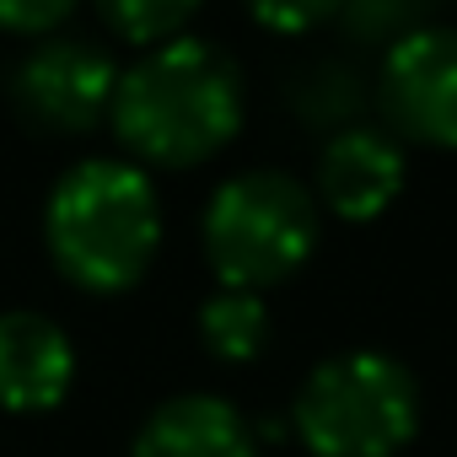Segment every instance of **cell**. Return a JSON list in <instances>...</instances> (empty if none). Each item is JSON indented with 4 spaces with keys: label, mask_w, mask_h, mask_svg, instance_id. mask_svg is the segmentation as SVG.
I'll use <instances>...</instances> for the list:
<instances>
[{
    "label": "cell",
    "mask_w": 457,
    "mask_h": 457,
    "mask_svg": "<svg viewBox=\"0 0 457 457\" xmlns=\"http://www.w3.org/2000/svg\"><path fill=\"white\" fill-rule=\"evenodd\" d=\"M108 119L145 167H199L243 129V71L204 38L156 44L119 76Z\"/></svg>",
    "instance_id": "6da1fadb"
},
{
    "label": "cell",
    "mask_w": 457,
    "mask_h": 457,
    "mask_svg": "<svg viewBox=\"0 0 457 457\" xmlns=\"http://www.w3.org/2000/svg\"><path fill=\"white\" fill-rule=\"evenodd\" d=\"M44 243L54 270L92 296L140 286L162 248V204L145 167L92 156L60 172L44 204Z\"/></svg>",
    "instance_id": "7a4b0ae2"
},
{
    "label": "cell",
    "mask_w": 457,
    "mask_h": 457,
    "mask_svg": "<svg viewBox=\"0 0 457 457\" xmlns=\"http://www.w3.org/2000/svg\"><path fill=\"white\" fill-rule=\"evenodd\" d=\"M323 204L307 183L275 167L226 178L199 220V243L226 291H270L291 280L318 248Z\"/></svg>",
    "instance_id": "3957f363"
},
{
    "label": "cell",
    "mask_w": 457,
    "mask_h": 457,
    "mask_svg": "<svg viewBox=\"0 0 457 457\" xmlns=\"http://www.w3.org/2000/svg\"><path fill=\"white\" fill-rule=\"evenodd\" d=\"M291 436L312 457H398L420 436V382L387 350H345L307 371Z\"/></svg>",
    "instance_id": "277c9868"
},
{
    "label": "cell",
    "mask_w": 457,
    "mask_h": 457,
    "mask_svg": "<svg viewBox=\"0 0 457 457\" xmlns=\"http://www.w3.org/2000/svg\"><path fill=\"white\" fill-rule=\"evenodd\" d=\"M119 65L87 38H44L12 71V103L33 129L49 135H87L113 113Z\"/></svg>",
    "instance_id": "5b68a950"
},
{
    "label": "cell",
    "mask_w": 457,
    "mask_h": 457,
    "mask_svg": "<svg viewBox=\"0 0 457 457\" xmlns=\"http://www.w3.org/2000/svg\"><path fill=\"white\" fill-rule=\"evenodd\" d=\"M377 97L403 140L457 151V28H420L398 38L382 60Z\"/></svg>",
    "instance_id": "8992f818"
},
{
    "label": "cell",
    "mask_w": 457,
    "mask_h": 457,
    "mask_svg": "<svg viewBox=\"0 0 457 457\" xmlns=\"http://www.w3.org/2000/svg\"><path fill=\"white\" fill-rule=\"evenodd\" d=\"M76 382V345L44 312H0V409L44 414Z\"/></svg>",
    "instance_id": "52a82bcc"
},
{
    "label": "cell",
    "mask_w": 457,
    "mask_h": 457,
    "mask_svg": "<svg viewBox=\"0 0 457 457\" xmlns=\"http://www.w3.org/2000/svg\"><path fill=\"white\" fill-rule=\"evenodd\" d=\"M403 188V151L382 129H339L318 156V204L339 220H377Z\"/></svg>",
    "instance_id": "ba28073f"
},
{
    "label": "cell",
    "mask_w": 457,
    "mask_h": 457,
    "mask_svg": "<svg viewBox=\"0 0 457 457\" xmlns=\"http://www.w3.org/2000/svg\"><path fill=\"white\" fill-rule=\"evenodd\" d=\"M129 457H259V436L237 403L215 393H178L140 420Z\"/></svg>",
    "instance_id": "9c48e42d"
},
{
    "label": "cell",
    "mask_w": 457,
    "mask_h": 457,
    "mask_svg": "<svg viewBox=\"0 0 457 457\" xmlns=\"http://www.w3.org/2000/svg\"><path fill=\"white\" fill-rule=\"evenodd\" d=\"M270 334H275V323H270V307H264L259 291H226V286H220V291L199 307V339H204V350H210L215 361H226V366L259 361L264 345H270Z\"/></svg>",
    "instance_id": "30bf717a"
},
{
    "label": "cell",
    "mask_w": 457,
    "mask_h": 457,
    "mask_svg": "<svg viewBox=\"0 0 457 457\" xmlns=\"http://www.w3.org/2000/svg\"><path fill=\"white\" fill-rule=\"evenodd\" d=\"M286 97H291V108H296V119L307 129H328V135L355 129V113L366 108V87H361V76L345 60H312V65H302L291 76Z\"/></svg>",
    "instance_id": "8fae6325"
},
{
    "label": "cell",
    "mask_w": 457,
    "mask_h": 457,
    "mask_svg": "<svg viewBox=\"0 0 457 457\" xmlns=\"http://www.w3.org/2000/svg\"><path fill=\"white\" fill-rule=\"evenodd\" d=\"M204 0H97V17L124 38V44H172L183 38V28L194 22V12Z\"/></svg>",
    "instance_id": "7c38bea8"
},
{
    "label": "cell",
    "mask_w": 457,
    "mask_h": 457,
    "mask_svg": "<svg viewBox=\"0 0 457 457\" xmlns=\"http://www.w3.org/2000/svg\"><path fill=\"white\" fill-rule=\"evenodd\" d=\"M436 6V0H345L339 6V17H345V28H350V38H361V44H398V38H409V33H420L425 28V12Z\"/></svg>",
    "instance_id": "4fadbf2b"
},
{
    "label": "cell",
    "mask_w": 457,
    "mask_h": 457,
    "mask_svg": "<svg viewBox=\"0 0 457 457\" xmlns=\"http://www.w3.org/2000/svg\"><path fill=\"white\" fill-rule=\"evenodd\" d=\"M339 6H345V0H248V12H253L259 28H270V33H291V38L323 28Z\"/></svg>",
    "instance_id": "5bb4252c"
},
{
    "label": "cell",
    "mask_w": 457,
    "mask_h": 457,
    "mask_svg": "<svg viewBox=\"0 0 457 457\" xmlns=\"http://www.w3.org/2000/svg\"><path fill=\"white\" fill-rule=\"evenodd\" d=\"M76 12V0H0V33L44 38Z\"/></svg>",
    "instance_id": "9a60e30c"
}]
</instances>
